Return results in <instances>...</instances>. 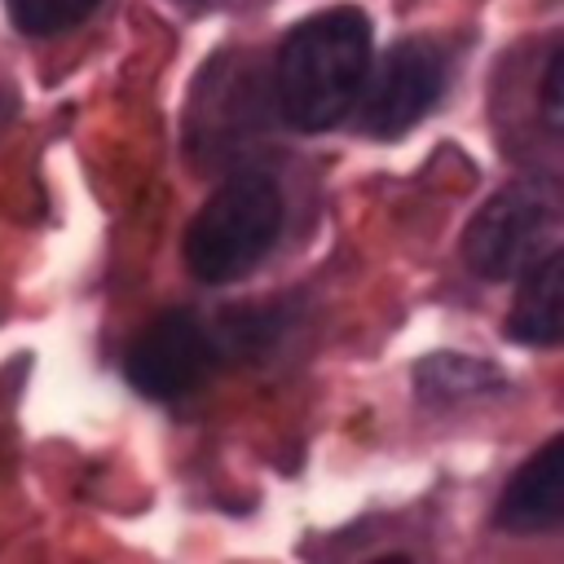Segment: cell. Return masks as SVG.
<instances>
[{
	"label": "cell",
	"mask_w": 564,
	"mask_h": 564,
	"mask_svg": "<svg viewBox=\"0 0 564 564\" xmlns=\"http://www.w3.org/2000/svg\"><path fill=\"white\" fill-rule=\"evenodd\" d=\"M212 335L189 313H159L128 348V383L150 401L185 397L212 366Z\"/></svg>",
	"instance_id": "obj_5"
},
{
	"label": "cell",
	"mask_w": 564,
	"mask_h": 564,
	"mask_svg": "<svg viewBox=\"0 0 564 564\" xmlns=\"http://www.w3.org/2000/svg\"><path fill=\"white\" fill-rule=\"evenodd\" d=\"M507 335L529 348L560 344V335H564V256H560V247L520 273V286H516V300L507 313Z\"/></svg>",
	"instance_id": "obj_7"
},
{
	"label": "cell",
	"mask_w": 564,
	"mask_h": 564,
	"mask_svg": "<svg viewBox=\"0 0 564 564\" xmlns=\"http://www.w3.org/2000/svg\"><path fill=\"white\" fill-rule=\"evenodd\" d=\"M560 238V194L546 181H520L485 198L463 234V260L485 282H511Z\"/></svg>",
	"instance_id": "obj_3"
},
{
	"label": "cell",
	"mask_w": 564,
	"mask_h": 564,
	"mask_svg": "<svg viewBox=\"0 0 564 564\" xmlns=\"http://www.w3.org/2000/svg\"><path fill=\"white\" fill-rule=\"evenodd\" d=\"M282 189L264 172L225 181L185 229V264L198 282H234L251 273L282 234Z\"/></svg>",
	"instance_id": "obj_2"
},
{
	"label": "cell",
	"mask_w": 564,
	"mask_h": 564,
	"mask_svg": "<svg viewBox=\"0 0 564 564\" xmlns=\"http://www.w3.org/2000/svg\"><path fill=\"white\" fill-rule=\"evenodd\" d=\"M370 75V18L352 4L322 9L291 26L278 48L273 84L291 128L326 132L352 115Z\"/></svg>",
	"instance_id": "obj_1"
},
{
	"label": "cell",
	"mask_w": 564,
	"mask_h": 564,
	"mask_svg": "<svg viewBox=\"0 0 564 564\" xmlns=\"http://www.w3.org/2000/svg\"><path fill=\"white\" fill-rule=\"evenodd\" d=\"M414 383H419V397L423 401H432V405H458V401L498 392L502 388V375H498V366H489L480 357H467V352H432L427 361L414 366Z\"/></svg>",
	"instance_id": "obj_8"
},
{
	"label": "cell",
	"mask_w": 564,
	"mask_h": 564,
	"mask_svg": "<svg viewBox=\"0 0 564 564\" xmlns=\"http://www.w3.org/2000/svg\"><path fill=\"white\" fill-rule=\"evenodd\" d=\"M445 88V57L427 40H401L383 53L379 70L366 75L357 97V128L370 137H397L414 128Z\"/></svg>",
	"instance_id": "obj_4"
},
{
	"label": "cell",
	"mask_w": 564,
	"mask_h": 564,
	"mask_svg": "<svg viewBox=\"0 0 564 564\" xmlns=\"http://www.w3.org/2000/svg\"><path fill=\"white\" fill-rule=\"evenodd\" d=\"M564 520V441L551 436L502 489L494 524L507 533H551Z\"/></svg>",
	"instance_id": "obj_6"
},
{
	"label": "cell",
	"mask_w": 564,
	"mask_h": 564,
	"mask_svg": "<svg viewBox=\"0 0 564 564\" xmlns=\"http://www.w3.org/2000/svg\"><path fill=\"white\" fill-rule=\"evenodd\" d=\"M4 9H9L18 31H26V35H57V31L84 22L97 9V0H4Z\"/></svg>",
	"instance_id": "obj_9"
},
{
	"label": "cell",
	"mask_w": 564,
	"mask_h": 564,
	"mask_svg": "<svg viewBox=\"0 0 564 564\" xmlns=\"http://www.w3.org/2000/svg\"><path fill=\"white\" fill-rule=\"evenodd\" d=\"M560 75H564V44H555V48H551V57H546V70H542V115H546V128H551V132H560V128H564Z\"/></svg>",
	"instance_id": "obj_10"
}]
</instances>
